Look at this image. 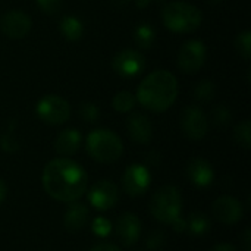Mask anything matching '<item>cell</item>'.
<instances>
[{
  "instance_id": "35",
  "label": "cell",
  "mask_w": 251,
  "mask_h": 251,
  "mask_svg": "<svg viewBox=\"0 0 251 251\" xmlns=\"http://www.w3.org/2000/svg\"><path fill=\"white\" fill-rule=\"evenodd\" d=\"M6 196H7V187H6V182L0 178V204L4 201Z\"/></svg>"
},
{
  "instance_id": "2",
  "label": "cell",
  "mask_w": 251,
  "mask_h": 251,
  "mask_svg": "<svg viewBox=\"0 0 251 251\" xmlns=\"http://www.w3.org/2000/svg\"><path fill=\"white\" fill-rule=\"evenodd\" d=\"M178 91L176 76L166 69H157L140 82L135 99L147 110L162 113L176 101Z\"/></svg>"
},
{
  "instance_id": "26",
  "label": "cell",
  "mask_w": 251,
  "mask_h": 251,
  "mask_svg": "<svg viewBox=\"0 0 251 251\" xmlns=\"http://www.w3.org/2000/svg\"><path fill=\"white\" fill-rule=\"evenodd\" d=\"M91 229H93L94 235H97L100 238H104L112 232V222L109 219H106L104 216H99V218H96L93 221Z\"/></svg>"
},
{
  "instance_id": "25",
  "label": "cell",
  "mask_w": 251,
  "mask_h": 251,
  "mask_svg": "<svg viewBox=\"0 0 251 251\" xmlns=\"http://www.w3.org/2000/svg\"><path fill=\"white\" fill-rule=\"evenodd\" d=\"M235 47L240 56L244 60H250L251 56V32L250 31H243L238 34L235 38Z\"/></svg>"
},
{
  "instance_id": "11",
  "label": "cell",
  "mask_w": 251,
  "mask_h": 251,
  "mask_svg": "<svg viewBox=\"0 0 251 251\" xmlns=\"http://www.w3.org/2000/svg\"><path fill=\"white\" fill-rule=\"evenodd\" d=\"M119 200V190L118 187L107 179L96 182L88 191V203L96 210L106 212L116 206Z\"/></svg>"
},
{
  "instance_id": "17",
  "label": "cell",
  "mask_w": 251,
  "mask_h": 251,
  "mask_svg": "<svg viewBox=\"0 0 251 251\" xmlns=\"http://www.w3.org/2000/svg\"><path fill=\"white\" fill-rule=\"evenodd\" d=\"M82 143V135L78 129L74 128H68L63 129L62 132H59V135L54 140V150L57 154H60L62 157H69L74 156Z\"/></svg>"
},
{
  "instance_id": "4",
  "label": "cell",
  "mask_w": 251,
  "mask_h": 251,
  "mask_svg": "<svg viewBox=\"0 0 251 251\" xmlns=\"http://www.w3.org/2000/svg\"><path fill=\"white\" fill-rule=\"evenodd\" d=\"M87 153L99 163H115L124 153V144L121 138L109 129H94L87 135L85 141Z\"/></svg>"
},
{
  "instance_id": "36",
  "label": "cell",
  "mask_w": 251,
  "mask_h": 251,
  "mask_svg": "<svg viewBox=\"0 0 251 251\" xmlns=\"http://www.w3.org/2000/svg\"><path fill=\"white\" fill-rule=\"evenodd\" d=\"M154 1H163V0H135V4H137V7H140V9H144V7L150 6V4L154 3Z\"/></svg>"
},
{
  "instance_id": "5",
  "label": "cell",
  "mask_w": 251,
  "mask_h": 251,
  "mask_svg": "<svg viewBox=\"0 0 251 251\" xmlns=\"http://www.w3.org/2000/svg\"><path fill=\"white\" fill-rule=\"evenodd\" d=\"M151 215L162 224H172L182 212V194L174 185L160 187L150 200Z\"/></svg>"
},
{
  "instance_id": "15",
  "label": "cell",
  "mask_w": 251,
  "mask_h": 251,
  "mask_svg": "<svg viewBox=\"0 0 251 251\" xmlns=\"http://www.w3.org/2000/svg\"><path fill=\"white\" fill-rule=\"evenodd\" d=\"M126 129L131 137L138 144H149L153 138V125L149 116L134 112L126 119Z\"/></svg>"
},
{
  "instance_id": "39",
  "label": "cell",
  "mask_w": 251,
  "mask_h": 251,
  "mask_svg": "<svg viewBox=\"0 0 251 251\" xmlns=\"http://www.w3.org/2000/svg\"><path fill=\"white\" fill-rule=\"evenodd\" d=\"M206 1H207V3H209L210 6H216V4H221V3H222L224 0H206Z\"/></svg>"
},
{
  "instance_id": "38",
  "label": "cell",
  "mask_w": 251,
  "mask_h": 251,
  "mask_svg": "<svg viewBox=\"0 0 251 251\" xmlns=\"http://www.w3.org/2000/svg\"><path fill=\"white\" fill-rule=\"evenodd\" d=\"M244 244H246V251H250V229L249 228L244 234Z\"/></svg>"
},
{
  "instance_id": "32",
  "label": "cell",
  "mask_w": 251,
  "mask_h": 251,
  "mask_svg": "<svg viewBox=\"0 0 251 251\" xmlns=\"http://www.w3.org/2000/svg\"><path fill=\"white\" fill-rule=\"evenodd\" d=\"M90 251H121V249L115 244H110V243H100V244L91 247Z\"/></svg>"
},
{
  "instance_id": "18",
  "label": "cell",
  "mask_w": 251,
  "mask_h": 251,
  "mask_svg": "<svg viewBox=\"0 0 251 251\" xmlns=\"http://www.w3.org/2000/svg\"><path fill=\"white\" fill-rule=\"evenodd\" d=\"M88 207L79 201H72L69 203L65 216H63V225L69 232H79L84 229V226L88 222Z\"/></svg>"
},
{
  "instance_id": "19",
  "label": "cell",
  "mask_w": 251,
  "mask_h": 251,
  "mask_svg": "<svg viewBox=\"0 0 251 251\" xmlns=\"http://www.w3.org/2000/svg\"><path fill=\"white\" fill-rule=\"evenodd\" d=\"M59 31L66 40L78 41L84 35V24L81 22L79 18L72 16V15H66L59 22Z\"/></svg>"
},
{
  "instance_id": "31",
  "label": "cell",
  "mask_w": 251,
  "mask_h": 251,
  "mask_svg": "<svg viewBox=\"0 0 251 251\" xmlns=\"http://www.w3.org/2000/svg\"><path fill=\"white\" fill-rule=\"evenodd\" d=\"M0 146H1L3 150H6V151H9V153H13V151L18 150V143H16V140H15L13 137H10V135L1 137Z\"/></svg>"
},
{
  "instance_id": "33",
  "label": "cell",
  "mask_w": 251,
  "mask_h": 251,
  "mask_svg": "<svg viewBox=\"0 0 251 251\" xmlns=\"http://www.w3.org/2000/svg\"><path fill=\"white\" fill-rule=\"evenodd\" d=\"M171 225H172V228L175 229V232H187V221L182 219L181 216L176 218Z\"/></svg>"
},
{
  "instance_id": "27",
  "label": "cell",
  "mask_w": 251,
  "mask_h": 251,
  "mask_svg": "<svg viewBox=\"0 0 251 251\" xmlns=\"http://www.w3.org/2000/svg\"><path fill=\"white\" fill-rule=\"evenodd\" d=\"M79 116L85 122H96L100 118V109L94 103H82L79 106Z\"/></svg>"
},
{
  "instance_id": "1",
  "label": "cell",
  "mask_w": 251,
  "mask_h": 251,
  "mask_svg": "<svg viewBox=\"0 0 251 251\" xmlns=\"http://www.w3.org/2000/svg\"><path fill=\"white\" fill-rule=\"evenodd\" d=\"M41 182L44 191L51 199L62 203H72L78 201L87 191L88 175L79 163L68 157H60L50 160L44 166Z\"/></svg>"
},
{
  "instance_id": "30",
  "label": "cell",
  "mask_w": 251,
  "mask_h": 251,
  "mask_svg": "<svg viewBox=\"0 0 251 251\" xmlns=\"http://www.w3.org/2000/svg\"><path fill=\"white\" fill-rule=\"evenodd\" d=\"M35 3L46 15H56L62 9L63 0H35Z\"/></svg>"
},
{
  "instance_id": "9",
  "label": "cell",
  "mask_w": 251,
  "mask_h": 251,
  "mask_svg": "<svg viewBox=\"0 0 251 251\" xmlns=\"http://www.w3.org/2000/svg\"><path fill=\"white\" fill-rule=\"evenodd\" d=\"M112 68L121 78H134L146 68V57L134 49L121 50L112 60Z\"/></svg>"
},
{
  "instance_id": "34",
  "label": "cell",
  "mask_w": 251,
  "mask_h": 251,
  "mask_svg": "<svg viewBox=\"0 0 251 251\" xmlns=\"http://www.w3.org/2000/svg\"><path fill=\"white\" fill-rule=\"evenodd\" d=\"M210 251H238L237 247H234L232 244H226V243H222V244H218L215 246Z\"/></svg>"
},
{
  "instance_id": "3",
  "label": "cell",
  "mask_w": 251,
  "mask_h": 251,
  "mask_svg": "<svg viewBox=\"0 0 251 251\" xmlns=\"http://www.w3.org/2000/svg\"><path fill=\"white\" fill-rule=\"evenodd\" d=\"M165 26L176 34H188L196 31L203 22L201 10L187 1H171L162 10Z\"/></svg>"
},
{
  "instance_id": "12",
  "label": "cell",
  "mask_w": 251,
  "mask_h": 251,
  "mask_svg": "<svg viewBox=\"0 0 251 251\" xmlns=\"http://www.w3.org/2000/svg\"><path fill=\"white\" fill-rule=\"evenodd\" d=\"M212 212H213V216L225 225L237 224L244 216V207L241 201L231 196H222L216 199L213 201Z\"/></svg>"
},
{
  "instance_id": "8",
  "label": "cell",
  "mask_w": 251,
  "mask_h": 251,
  "mask_svg": "<svg viewBox=\"0 0 251 251\" xmlns=\"http://www.w3.org/2000/svg\"><path fill=\"white\" fill-rule=\"evenodd\" d=\"M179 124L184 134L193 141H200L207 135L209 131L207 116L197 106H187L181 113Z\"/></svg>"
},
{
  "instance_id": "16",
  "label": "cell",
  "mask_w": 251,
  "mask_h": 251,
  "mask_svg": "<svg viewBox=\"0 0 251 251\" xmlns=\"http://www.w3.org/2000/svg\"><path fill=\"white\" fill-rule=\"evenodd\" d=\"M187 175L193 185L199 188H207L215 179V172L212 165L203 157H194L187 166Z\"/></svg>"
},
{
  "instance_id": "40",
  "label": "cell",
  "mask_w": 251,
  "mask_h": 251,
  "mask_svg": "<svg viewBox=\"0 0 251 251\" xmlns=\"http://www.w3.org/2000/svg\"><path fill=\"white\" fill-rule=\"evenodd\" d=\"M135 251H143V250H135Z\"/></svg>"
},
{
  "instance_id": "10",
  "label": "cell",
  "mask_w": 251,
  "mask_h": 251,
  "mask_svg": "<svg viewBox=\"0 0 251 251\" xmlns=\"http://www.w3.org/2000/svg\"><path fill=\"white\" fill-rule=\"evenodd\" d=\"M151 182V175L149 169L141 163H134L128 166L122 175V187L124 191L131 197L143 196Z\"/></svg>"
},
{
  "instance_id": "7",
  "label": "cell",
  "mask_w": 251,
  "mask_h": 251,
  "mask_svg": "<svg viewBox=\"0 0 251 251\" xmlns=\"http://www.w3.org/2000/svg\"><path fill=\"white\" fill-rule=\"evenodd\" d=\"M207 47L200 40H188L178 51V68L184 74H197L206 63Z\"/></svg>"
},
{
  "instance_id": "6",
  "label": "cell",
  "mask_w": 251,
  "mask_h": 251,
  "mask_svg": "<svg viewBox=\"0 0 251 251\" xmlns=\"http://www.w3.org/2000/svg\"><path fill=\"white\" fill-rule=\"evenodd\" d=\"M35 113L43 122L49 125H62L71 116V106L60 96L46 94L37 101Z\"/></svg>"
},
{
  "instance_id": "28",
  "label": "cell",
  "mask_w": 251,
  "mask_h": 251,
  "mask_svg": "<svg viewBox=\"0 0 251 251\" xmlns=\"http://www.w3.org/2000/svg\"><path fill=\"white\" fill-rule=\"evenodd\" d=\"M165 243H166V235H165V232H162V231H153V232H150L149 234V237H147V249L149 250H160L163 246H165Z\"/></svg>"
},
{
  "instance_id": "21",
  "label": "cell",
  "mask_w": 251,
  "mask_h": 251,
  "mask_svg": "<svg viewBox=\"0 0 251 251\" xmlns=\"http://www.w3.org/2000/svg\"><path fill=\"white\" fill-rule=\"evenodd\" d=\"M137 103V99L135 96L128 91V90H122V91H118L113 99H112V106L116 112L119 113H128L134 109Z\"/></svg>"
},
{
  "instance_id": "22",
  "label": "cell",
  "mask_w": 251,
  "mask_h": 251,
  "mask_svg": "<svg viewBox=\"0 0 251 251\" xmlns=\"http://www.w3.org/2000/svg\"><path fill=\"white\" fill-rule=\"evenodd\" d=\"M134 38H135V43L140 49H150L156 41L154 28L149 24H141L135 28Z\"/></svg>"
},
{
  "instance_id": "24",
  "label": "cell",
  "mask_w": 251,
  "mask_h": 251,
  "mask_svg": "<svg viewBox=\"0 0 251 251\" xmlns=\"http://www.w3.org/2000/svg\"><path fill=\"white\" fill-rule=\"evenodd\" d=\"M234 138L243 149H250L251 146V122L249 119L241 121L234 129Z\"/></svg>"
},
{
  "instance_id": "13",
  "label": "cell",
  "mask_w": 251,
  "mask_h": 251,
  "mask_svg": "<svg viewBox=\"0 0 251 251\" xmlns=\"http://www.w3.org/2000/svg\"><path fill=\"white\" fill-rule=\"evenodd\" d=\"M32 21L24 10H9L1 21V29L4 35L12 40H21L31 31Z\"/></svg>"
},
{
  "instance_id": "20",
  "label": "cell",
  "mask_w": 251,
  "mask_h": 251,
  "mask_svg": "<svg viewBox=\"0 0 251 251\" xmlns=\"http://www.w3.org/2000/svg\"><path fill=\"white\" fill-rule=\"evenodd\" d=\"M187 221V232H190L194 237H201L207 234L212 228L210 218L201 212H193Z\"/></svg>"
},
{
  "instance_id": "37",
  "label": "cell",
  "mask_w": 251,
  "mask_h": 251,
  "mask_svg": "<svg viewBox=\"0 0 251 251\" xmlns=\"http://www.w3.org/2000/svg\"><path fill=\"white\" fill-rule=\"evenodd\" d=\"M110 3L115 6V7H125V6H128L129 3H131V0H110Z\"/></svg>"
},
{
  "instance_id": "29",
  "label": "cell",
  "mask_w": 251,
  "mask_h": 251,
  "mask_svg": "<svg viewBox=\"0 0 251 251\" xmlns=\"http://www.w3.org/2000/svg\"><path fill=\"white\" fill-rule=\"evenodd\" d=\"M213 121L219 126H228L232 121V115L229 109H226L225 106H219L213 110Z\"/></svg>"
},
{
  "instance_id": "14",
  "label": "cell",
  "mask_w": 251,
  "mask_h": 251,
  "mask_svg": "<svg viewBox=\"0 0 251 251\" xmlns=\"http://www.w3.org/2000/svg\"><path fill=\"white\" fill-rule=\"evenodd\" d=\"M116 237L125 247L134 246L141 235V222L134 213H122L115 225Z\"/></svg>"
},
{
  "instance_id": "23",
  "label": "cell",
  "mask_w": 251,
  "mask_h": 251,
  "mask_svg": "<svg viewBox=\"0 0 251 251\" xmlns=\"http://www.w3.org/2000/svg\"><path fill=\"white\" fill-rule=\"evenodd\" d=\"M215 93H216V85L210 79H201L194 87V97L201 103L210 101L215 97Z\"/></svg>"
}]
</instances>
